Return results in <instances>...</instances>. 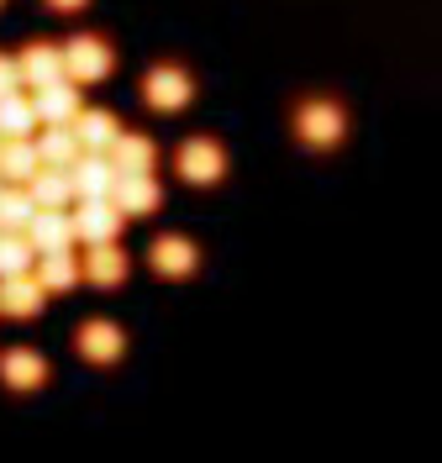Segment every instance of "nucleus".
Returning a JSON list of instances; mask_svg holds the SVG:
<instances>
[{"label":"nucleus","instance_id":"11","mask_svg":"<svg viewBox=\"0 0 442 463\" xmlns=\"http://www.w3.org/2000/svg\"><path fill=\"white\" fill-rule=\"evenodd\" d=\"M69 179H74V195H80V201H111L117 164H111V153H80V158L69 164Z\"/></svg>","mask_w":442,"mask_h":463},{"label":"nucleus","instance_id":"12","mask_svg":"<svg viewBox=\"0 0 442 463\" xmlns=\"http://www.w3.org/2000/svg\"><path fill=\"white\" fill-rule=\"evenodd\" d=\"M42 306H48V289H42L37 274H11V279H0V317L32 321V317H42Z\"/></svg>","mask_w":442,"mask_h":463},{"label":"nucleus","instance_id":"9","mask_svg":"<svg viewBox=\"0 0 442 463\" xmlns=\"http://www.w3.org/2000/svg\"><path fill=\"white\" fill-rule=\"evenodd\" d=\"M69 216H74V242H85V248H95V242H117L121 227H127V216H121L111 201H80Z\"/></svg>","mask_w":442,"mask_h":463},{"label":"nucleus","instance_id":"8","mask_svg":"<svg viewBox=\"0 0 442 463\" xmlns=\"http://www.w3.org/2000/svg\"><path fill=\"white\" fill-rule=\"evenodd\" d=\"M111 205H117L127 222L158 216V205H164V184H158V174H117V184H111Z\"/></svg>","mask_w":442,"mask_h":463},{"label":"nucleus","instance_id":"28","mask_svg":"<svg viewBox=\"0 0 442 463\" xmlns=\"http://www.w3.org/2000/svg\"><path fill=\"white\" fill-rule=\"evenodd\" d=\"M0 5H5V0H0Z\"/></svg>","mask_w":442,"mask_h":463},{"label":"nucleus","instance_id":"27","mask_svg":"<svg viewBox=\"0 0 442 463\" xmlns=\"http://www.w3.org/2000/svg\"><path fill=\"white\" fill-rule=\"evenodd\" d=\"M0 184H5V179H0Z\"/></svg>","mask_w":442,"mask_h":463},{"label":"nucleus","instance_id":"24","mask_svg":"<svg viewBox=\"0 0 442 463\" xmlns=\"http://www.w3.org/2000/svg\"><path fill=\"white\" fill-rule=\"evenodd\" d=\"M32 263H37V248H32L27 232H0V279L32 274Z\"/></svg>","mask_w":442,"mask_h":463},{"label":"nucleus","instance_id":"20","mask_svg":"<svg viewBox=\"0 0 442 463\" xmlns=\"http://www.w3.org/2000/svg\"><path fill=\"white\" fill-rule=\"evenodd\" d=\"M27 190H32V201H37V205H53V211H69V205L80 201V195H74V179H69V169H53V164H42V169L32 174Z\"/></svg>","mask_w":442,"mask_h":463},{"label":"nucleus","instance_id":"22","mask_svg":"<svg viewBox=\"0 0 442 463\" xmlns=\"http://www.w3.org/2000/svg\"><path fill=\"white\" fill-rule=\"evenodd\" d=\"M32 216H37V201L27 184H0V232H27Z\"/></svg>","mask_w":442,"mask_h":463},{"label":"nucleus","instance_id":"23","mask_svg":"<svg viewBox=\"0 0 442 463\" xmlns=\"http://www.w3.org/2000/svg\"><path fill=\"white\" fill-rule=\"evenodd\" d=\"M37 153H42V164L69 169L85 147H80V137H74V127H48V132H37Z\"/></svg>","mask_w":442,"mask_h":463},{"label":"nucleus","instance_id":"18","mask_svg":"<svg viewBox=\"0 0 442 463\" xmlns=\"http://www.w3.org/2000/svg\"><path fill=\"white\" fill-rule=\"evenodd\" d=\"M111 164H117V174H153L158 169V143L147 132H127L121 127V137L111 143Z\"/></svg>","mask_w":442,"mask_h":463},{"label":"nucleus","instance_id":"25","mask_svg":"<svg viewBox=\"0 0 442 463\" xmlns=\"http://www.w3.org/2000/svg\"><path fill=\"white\" fill-rule=\"evenodd\" d=\"M11 90H22V69L11 53H0V95H11Z\"/></svg>","mask_w":442,"mask_h":463},{"label":"nucleus","instance_id":"1","mask_svg":"<svg viewBox=\"0 0 442 463\" xmlns=\"http://www.w3.org/2000/svg\"><path fill=\"white\" fill-rule=\"evenodd\" d=\"M353 132V116L337 95H306L290 106V137L306 153H337Z\"/></svg>","mask_w":442,"mask_h":463},{"label":"nucleus","instance_id":"10","mask_svg":"<svg viewBox=\"0 0 442 463\" xmlns=\"http://www.w3.org/2000/svg\"><path fill=\"white\" fill-rule=\"evenodd\" d=\"M32 106H37V121L42 127H69L74 116L85 111V95H80L74 80H53V85L32 90Z\"/></svg>","mask_w":442,"mask_h":463},{"label":"nucleus","instance_id":"15","mask_svg":"<svg viewBox=\"0 0 442 463\" xmlns=\"http://www.w3.org/2000/svg\"><path fill=\"white\" fill-rule=\"evenodd\" d=\"M127 274H132V259L121 253V242H95V248H85V279L95 289L127 285Z\"/></svg>","mask_w":442,"mask_h":463},{"label":"nucleus","instance_id":"2","mask_svg":"<svg viewBox=\"0 0 442 463\" xmlns=\"http://www.w3.org/2000/svg\"><path fill=\"white\" fill-rule=\"evenodd\" d=\"M174 174L190 184V190H216L227 174H232V153L221 137H211V132H195V137H184L174 147Z\"/></svg>","mask_w":442,"mask_h":463},{"label":"nucleus","instance_id":"16","mask_svg":"<svg viewBox=\"0 0 442 463\" xmlns=\"http://www.w3.org/2000/svg\"><path fill=\"white\" fill-rule=\"evenodd\" d=\"M69 127H74V137H80V147H85V153H111V143L121 137L117 111H106V106H85V111L74 116Z\"/></svg>","mask_w":442,"mask_h":463},{"label":"nucleus","instance_id":"7","mask_svg":"<svg viewBox=\"0 0 442 463\" xmlns=\"http://www.w3.org/2000/svg\"><path fill=\"white\" fill-rule=\"evenodd\" d=\"M53 379V369H48V358L37 353V347H5L0 353V384L11 390V395H37L42 384Z\"/></svg>","mask_w":442,"mask_h":463},{"label":"nucleus","instance_id":"4","mask_svg":"<svg viewBox=\"0 0 442 463\" xmlns=\"http://www.w3.org/2000/svg\"><path fill=\"white\" fill-rule=\"evenodd\" d=\"M190 100H195V74H190L184 63L158 58V63L143 74V106H147V111L174 116V111H184Z\"/></svg>","mask_w":442,"mask_h":463},{"label":"nucleus","instance_id":"3","mask_svg":"<svg viewBox=\"0 0 442 463\" xmlns=\"http://www.w3.org/2000/svg\"><path fill=\"white\" fill-rule=\"evenodd\" d=\"M117 74V48L106 43V37H95V32H74L69 43H63V80H74V85H100V80H111Z\"/></svg>","mask_w":442,"mask_h":463},{"label":"nucleus","instance_id":"5","mask_svg":"<svg viewBox=\"0 0 442 463\" xmlns=\"http://www.w3.org/2000/svg\"><path fill=\"white\" fill-rule=\"evenodd\" d=\"M201 263H206L201 242L184 237V232H158V237L147 242V269H153L158 279H195Z\"/></svg>","mask_w":442,"mask_h":463},{"label":"nucleus","instance_id":"21","mask_svg":"<svg viewBox=\"0 0 442 463\" xmlns=\"http://www.w3.org/2000/svg\"><path fill=\"white\" fill-rule=\"evenodd\" d=\"M37 106H32L27 90H11L0 95V137H37Z\"/></svg>","mask_w":442,"mask_h":463},{"label":"nucleus","instance_id":"13","mask_svg":"<svg viewBox=\"0 0 442 463\" xmlns=\"http://www.w3.org/2000/svg\"><path fill=\"white\" fill-rule=\"evenodd\" d=\"M32 274L42 279L48 295H69L74 285H85V259H80L74 248H53V253H37Z\"/></svg>","mask_w":442,"mask_h":463},{"label":"nucleus","instance_id":"17","mask_svg":"<svg viewBox=\"0 0 442 463\" xmlns=\"http://www.w3.org/2000/svg\"><path fill=\"white\" fill-rule=\"evenodd\" d=\"M32 248L37 253H53V248H74V216L69 211H53V205H37V216H32Z\"/></svg>","mask_w":442,"mask_h":463},{"label":"nucleus","instance_id":"26","mask_svg":"<svg viewBox=\"0 0 442 463\" xmlns=\"http://www.w3.org/2000/svg\"><path fill=\"white\" fill-rule=\"evenodd\" d=\"M42 5H53L59 16H74V11H85L89 0H42Z\"/></svg>","mask_w":442,"mask_h":463},{"label":"nucleus","instance_id":"19","mask_svg":"<svg viewBox=\"0 0 442 463\" xmlns=\"http://www.w3.org/2000/svg\"><path fill=\"white\" fill-rule=\"evenodd\" d=\"M37 169H42L37 137H0V179L5 184H27Z\"/></svg>","mask_w":442,"mask_h":463},{"label":"nucleus","instance_id":"6","mask_svg":"<svg viewBox=\"0 0 442 463\" xmlns=\"http://www.w3.org/2000/svg\"><path fill=\"white\" fill-rule=\"evenodd\" d=\"M74 353L85 358L89 369H111L127 358V326L111 317H89L74 326Z\"/></svg>","mask_w":442,"mask_h":463},{"label":"nucleus","instance_id":"14","mask_svg":"<svg viewBox=\"0 0 442 463\" xmlns=\"http://www.w3.org/2000/svg\"><path fill=\"white\" fill-rule=\"evenodd\" d=\"M16 69H22V85L27 90L53 85V80H63V48L59 43H27L16 53Z\"/></svg>","mask_w":442,"mask_h":463}]
</instances>
